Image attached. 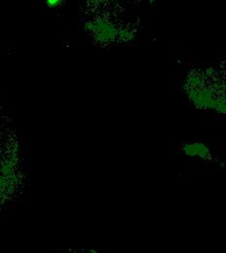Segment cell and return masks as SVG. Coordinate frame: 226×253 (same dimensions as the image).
Returning <instances> with one entry per match:
<instances>
[{
  "mask_svg": "<svg viewBox=\"0 0 226 253\" xmlns=\"http://www.w3.org/2000/svg\"><path fill=\"white\" fill-rule=\"evenodd\" d=\"M63 3L62 0H47L46 1V5L49 8H57L59 6H61Z\"/></svg>",
  "mask_w": 226,
  "mask_h": 253,
  "instance_id": "3957f363",
  "label": "cell"
},
{
  "mask_svg": "<svg viewBox=\"0 0 226 253\" xmlns=\"http://www.w3.org/2000/svg\"><path fill=\"white\" fill-rule=\"evenodd\" d=\"M87 30L93 32L100 41H111L118 36V31L104 20H96L87 24Z\"/></svg>",
  "mask_w": 226,
  "mask_h": 253,
  "instance_id": "6da1fadb",
  "label": "cell"
},
{
  "mask_svg": "<svg viewBox=\"0 0 226 253\" xmlns=\"http://www.w3.org/2000/svg\"><path fill=\"white\" fill-rule=\"evenodd\" d=\"M184 151L189 156H198V157H206L209 153L208 148L202 143H194L187 144L184 146Z\"/></svg>",
  "mask_w": 226,
  "mask_h": 253,
  "instance_id": "7a4b0ae2",
  "label": "cell"
}]
</instances>
